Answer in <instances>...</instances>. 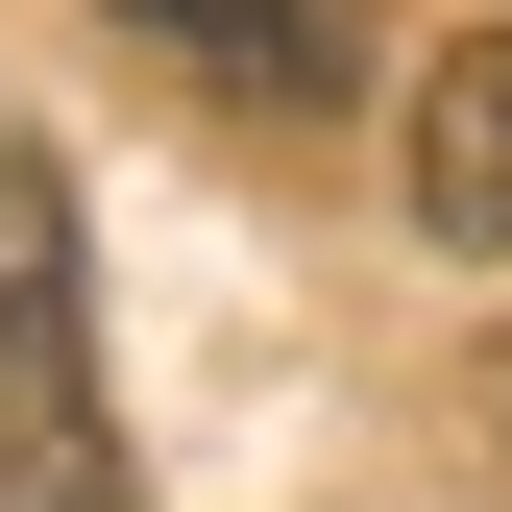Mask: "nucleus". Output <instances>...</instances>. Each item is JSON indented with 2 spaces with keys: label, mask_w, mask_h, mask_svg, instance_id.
Instances as JSON below:
<instances>
[{
  "label": "nucleus",
  "mask_w": 512,
  "mask_h": 512,
  "mask_svg": "<svg viewBox=\"0 0 512 512\" xmlns=\"http://www.w3.org/2000/svg\"><path fill=\"white\" fill-rule=\"evenodd\" d=\"M122 25H147L196 98H269V122H317L366 74V0H122Z\"/></svg>",
  "instance_id": "2"
},
{
  "label": "nucleus",
  "mask_w": 512,
  "mask_h": 512,
  "mask_svg": "<svg viewBox=\"0 0 512 512\" xmlns=\"http://www.w3.org/2000/svg\"><path fill=\"white\" fill-rule=\"evenodd\" d=\"M415 220L512 269V25H464V49L415 74Z\"/></svg>",
  "instance_id": "3"
},
{
  "label": "nucleus",
  "mask_w": 512,
  "mask_h": 512,
  "mask_svg": "<svg viewBox=\"0 0 512 512\" xmlns=\"http://www.w3.org/2000/svg\"><path fill=\"white\" fill-rule=\"evenodd\" d=\"M488 439H512V342H488Z\"/></svg>",
  "instance_id": "4"
},
{
  "label": "nucleus",
  "mask_w": 512,
  "mask_h": 512,
  "mask_svg": "<svg viewBox=\"0 0 512 512\" xmlns=\"http://www.w3.org/2000/svg\"><path fill=\"white\" fill-rule=\"evenodd\" d=\"M0 512H122V415H98V317H74L49 147H0Z\"/></svg>",
  "instance_id": "1"
}]
</instances>
